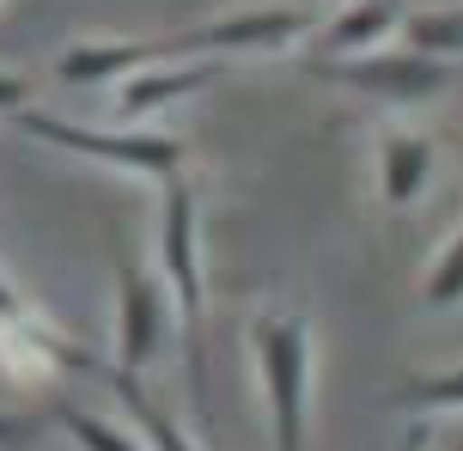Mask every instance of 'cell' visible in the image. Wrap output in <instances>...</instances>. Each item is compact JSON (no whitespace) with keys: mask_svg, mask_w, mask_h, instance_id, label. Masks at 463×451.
<instances>
[{"mask_svg":"<svg viewBox=\"0 0 463 451\" xmlns=\"http://www.w3.org/2000/svg\"><path fill=\"white\" fill-rule=\"evenodd\" d=\"M146 61H165V37L159 43H73L55 61V80L61 86H98V80H122V73L146 68Z\"/></svg>","mask_w":463,"mask_h":451,"instance_id":"ba28073f","label":"cell"},{"mask_svg":"<svg viewBox=\"0 0 463 451\" xmlns=\"http://www.w3.org/2000/svg\"><path fill=\"white\" fill-rule=\"evenodd\" d=\"M396 403H439V409H451V403H458V372H445V379L415 384V390H402Z\"/></svg>","mask_w":463,"mask_h":451,"instance_id":"9a60e30c","label":"cell"},{"mask_svg":"<svg viewBox=\"0 0 463 451\" xmlns=\"http://www.w3.org/2000/svg\"><path fill=\"white\" fill-rule=\"evenodd\" d=\"M402 43L415 49V55H439V61H451L458 55V43H463V24H458V13L445 6V13H402Z\"/></svg>","mask_w":463,"mask_h":451,"instance_id":"7c38bea8","label":"cell"},{"mask_svg":"<svg viewBox=\"0 0 463 451\" xmlns=\"http://www.w3.org/2000/svg\"><path fill=\"white\" fill-rule=\"evenodd\" d=\"M213 80H220V61H202V68H171V73H153V61H146V68H135L128 80H122L116 110H122V117H146V110H165V104H177V98L213 86Z\"/></svg>","mask_w":463,"mask_h":451,"instance_id":"9c48e42d","label":"cell"},{"mask_svg":"<svg viewBox=\"0 0 463 451\" xmlns=\"http://www.w3.org/2000/svg\"><path fill=\"white\" fill-rule=\"evenodd\" d=\"M116 372H140V366H153L165 348V330H171V305H165V293L146 275H140L135 262L122 257L116 262Z\"/></svg>","mask_w":463,"mask_h":451,"instance_id":"8992f818","label":"cell"},{"mask_svg":"<svg viewBox=\"0 0 463 451\" xmlns=\"http://www.w3.org/2000/svg\"><path fill=\"white\" fill-rule=\"evenodd\" d=\"M256 366L269 390L275 451H305V397H311V330L299 311H262L256 317Z\"/></svg>","mask_w":463,"mask_h":451,"instance_id":"7a4b0ae2","label":"cell"},{"mask_svg":"<svg viewBox=\"0 0 463 451\" xmlns=\"http://www.w3.org/2000/svg\"><path fill=\"white\" fill-rule=\"evenodd\" d=\"M396 19H402V0H354V6H342V13L317 31V37H324L329 55H354V49H372L378 37H391Z\"/></svg>","mask_w":463,"mask_h":451,"instance_id":"30bf717a","label":"cell"},{"mask_svg":"<svg viewBox=\"0 0 463 451\" xmlns=\"http://www.w3.org/2000/svg\"><path fill=\"white\" fill-rule=\"evenodd\" d=\"M55 421L80 439V451H140L128 433H116V428H104V421H92L86 409H55Z\"/></svg>","mask_w":463,"mask_h":451,"instance_id":"4fadbf2b","label":"cell"},{"mask_svg":"<svg viewBox=\"0 0 463 451\" xmlns=\"http://www.w3.org/2000/svg\"><path fill=\"white\" fill-rule=\"evenodd\" d=\"M458 268H463V244H458V232L445 238V250H439V262L427 268V305H458Z\"/></svg>","mask_w":463,"mask_h":451,"instance_id":"5bb4252c","label":"cell"},{"mask_svg":"<svg viewBox=\"0 0 463 451\" xmlns=\"http://www.w3.org/2000/svg\"><path fill=\"white\" fill-rule=\"evenodd\" d=\"M24 135H37L49 146H68L80 159H98V165H116V171H135V177H177L189 159V146L177 135H146V128H86V122H68V117H43V110H13Z\"/></svg>","mask_w":463,"mask_h":451,"instance_id":"3957f363","label":"cell"},{"mask_svg":"<svg viewBox=\"0 0 463 451\" xmlns=\"http://www.w3.org/2000/svg\"><path fill=\"white\" fill-rule=\"evenodd\" d=\"M159 262L171 275L184 311V354H189V397L208 415V287H202V202L184 177H165L159 208Z\"/></svg>","mask_w":463,"mask_h":451,"instance_id":"6da1fadb","label":"cell"},{"mask_svg":"<svg viewBox=\"0 0 463 451\" xmlns=\"http://www.w3.org/2000/svg\"><path fill=\"white\" fill-rule=\"evenodd\" d=\"M13 317H24V305H19V293L0 281V324H13Z\"/></svg>","mask_w":463,"mask_h":451,"instance_id":"e0dca14e","label":"cell"},{"mask_svg":"<svg viewBox=\"0 0 463 451\" xmlns=\"http://www.w3.org/2000/svg\"><path fill=\"white\" fill-rule=\"evenodd\" d=\"M24 98H31V80H19V73H0V117L24 110Z\"/></svg>","mask_w":463,"mask_h":451,"instance_id":"2e32d148","label":"cell"},{"mask_svg":"<svg viewBox=\"0 0 463 451\" xmlns=\"http://www.w3.org/2000/svg\"><path fill=\"white\" fill-rule=\"evenodd\" d=\"M116 397H122V403H128V415L146 428V446H153V451H195L184 439V428H177V421H171V415H165V409L140 390V372H116Z\"/></svg>","mask_w":463,"mask_h":451,"instance_id":"8fae6325","label":"cell"},{"mask_svg":"<svg viewBox=\"0 0 463 451\" xmlns=\"http://www.w3.org/2000/svg\"><path fill=\"white\" fill-rule=\"evenodd\" d=\"M433 159H439V153H433L427 135L384 128V135H378V195H384V208H409V202L427 190Z\"/></svg>","mask_w":463,"mask_h":451,"instance_id":"52a82bcc","label":"cell"},{"mask_svg":"<svg viewBox=\"0 0 463 451\" xmlns=\"http://www.w3.org/2000/svg\"><path fill=\"white\" fill-rule=\"evenodd\" d=\"M305 31H311V13L299 6H256V13H226L184 37H165V55H269Z\"/></svg>","mask_w":463,"mask_h":451,"instance_id":"5b68a950","label":"cell"},{"mask_svg":"<svg viewBox=\"0 0 463 451\" xmlns=\"http://www.w3.org/2000/svg\"><path fill=\"white\" fill-rule=\"evenodd\" d=\"M317 80H335L347 92H366V98H384V104H427V98L451 92L458 80V61H439V55H366V61H311Z\"/></svg>","mask_w":463,"mask_h":451,"instance_id":"277c9868","label":"cell"}]
</instances>
